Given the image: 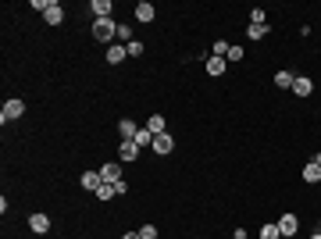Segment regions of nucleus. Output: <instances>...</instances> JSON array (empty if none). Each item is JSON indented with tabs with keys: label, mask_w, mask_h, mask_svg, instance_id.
<instances>
[{
	"label": "nucleus",
	"mask_w": 321,
	"mask_h": 239,
	"mask_svg": "<svg viewBox=\"0 0 321 239\" xmlns=\"http://www.w3.org/2000/svg\"><path fill=\"white\" fill-rule=\"evenodd\" d=\"M118 36V25L111 22V18H97L93 22V39H100V43H104V39H114Z\"/></svg>",
	"instance_id": "f257e3e1"
},
{
	"label": "nucleus",
	"mask_w": 321,
	"mask_h": 239,
	"mask_svg": "<svg viewBox=\"0 0 321 239\" xmlns=\"http://www.w3.org/2000/svg\"><path fill=\"white\" fill-rule=\"evenodd\" d=\"M22 114H25V104H22L18 97H11V100L4 104V111H0V118H4V125H8V122H15V118H22Z\"/></svg>",
	"instance_id": "f03ea898"
},
{
	"label": "nucleus",
	"mask_w": 321,
	"mask_h": 239,
	"mask_svg": "<svg viewBox=\"0 0 321 239\" xmlns=\"http://www.w3.org/2000/svg\"><path fill=\"white\" fill-rule=\"evenodd\" d=\"M172 146H175V139L168 136V132H160V136H153V153H172Z\"/></svg>",
	"instance_id": "7ed1b4c3"
},
{
	"label": "nucleus",
	"mask_w": 321,
	"mask_h": 239,
	"mask_svg": "<svg viewBox=\"0 0 321 239\" xmlns=\"http://www.w3.org/2000/svg\"><path fill=\"white\" fill-rule=\"evenodd\" d=\"M29 228H32V232H36V235H43V232H50V218H47V214H39V211H36V214H32V218H29Z\"/></svg>",
	"instance_id": "20e7f679"
},
{
	"label": "nucleus",
	"mask_w": 321,
	"mask_h": 239,
	"mask_svg": "<svg viewBox=\"0 0 321 239\" xmlns=\"http://www.w3.org/2000/svg\"><path fill=\"white\" fill-rule=\"evenodd\" d=\"M296 228H300V221H296L293 214H282V218H278V232H282V235H296Z\"/></svg>",
	"instance_id": "39448f33"
},
{
	"label": "nucleus",
	"mask_w": 321,
	"mask_h": 239,
	"mask_svg": "<svg viewBox=\"0 0 321 239\" xmlns=\"http://www.w3.org/2000/svg\"><path fill=\"white\" fill-rule=\"evenodd\" d=\"M78 182H83V189H90V193H97L100 186H104V179H100V172H86L83 179H78Z\"/></svg>",
	"instance_id": "423d86ee"
},
{
	"label": "nucleus",
	"mask_w": 321,
	"mask_h": 239,
	"mask_svg": "<svg viewBox=\"0 0 321 239\" xmlns=\"http://www.w3.org/2000/svg\"><path fill=\"white\" fill-rule=\"evenodd\" d=\"M225 68H228V61H225V57H214V54L207 57V75H214V78H218V75H225Z\"/></svg>",
	"instance_id": "0eeeda50"
},
{
	"label": "nucleus",
	"mask_w": 321,
	"mask_h": 239,
	"mask_svg": "<svg viewBox=\"0 0 321 239\" xmlns=\"http://www.w3.org/2000/svg\"><path fill=\"white\" fill-rule=\"evenodd\" d=\"M100 179L111 182V186H114V182H122V168H118V165H104V168H100Z\"/></svg>",
	"instance_id": "6e6552de"
},
{
	"label": "nucleus",
	"mask_w": 321,
	"mask_h": 239,
	"mask_svg": "<svg viewBox=\"0 0 321 239\" xmlns=\"http://www.w3.org/2000/svg\"><path fill=\"white\" fill-rule=\"evenodd\" d=\"M125 57H129V50H125V47H118V43H114V47H107V64H122Z\"/></svg>",
	"instance_id": "1a4fd4ad"
},
{
	"label": "nucleus",
	"mask_w": 321,
	"mask_h": 239,
	"mask_svg": "<svg viewBox=\"0 0 321 239\" xmlns=\"http://www.w3.org/2000/svg\"><path fill=\"white\" fill-rule=\"evenodd\" d=\"M118 132H122V139H136L139 125H136V122H129V118H122V122H118Z\"/></svg>",
	"instance_id": "9d476101"
},
{
	"label": "nucleus",
	"mask_w": 321,
	"mask_h": 239,
	"mask_svg": "<svg viewBox=\"0 0 321 239\" xmlns=\"http://www.w3.org/2000/svg\"><path fill=\"white\" fill-rule=\"evenodd\" d=\"M118 153H122V161H136V157H139V146H136L132 139H122V150H118Z\"/></svg>",
	"instance_id": "9b49d317"
},
{
	"label": "nucleus",
	"mask_w": 321,
	"mask_h": 239,
	"mask_svg": "<svg viewBox=\"0 0 321 239\" xmlns=\"http://www.w3.org/2000/svg\"><path fill=\"white\" fill-rule=\"evenodd\" d=\"M143 129H150L153 136H160V132H165V129H168V122H165V114H153V118H150V122H146Z\"/></svg>",
	"instance_id": "f8f14e48"
},
{
	"label": "nucleus",
	"mask_w": 321,
	"mask_h": 239,
	"mask_svg": "<svg viewBox=\"0 0 321 239\" xmlns=\"http://www.w3.org/2000/svg\"><path fill=\"white\" fill-rule=\"evenodd\" d=\"M153 4H146V0H143V4H136V22H153Z\"/></svg>",
	"instance_id": "ddd939ff"
},
{
	"label": "nucleus",
	"mask_w": 321,
	"mask_h": 239,
	"mask_svg": "<svg viewBox=\"0 0 321 239\" xmlns=\"http://www.w3.org/2000/svg\"><path fill=\"white\" fill-rule=\"evenodd\" d=\"M310 90H314L310 78H293V93L296 97H310Z\"/></svg>",
	"instance_id": "4468645a"
},
{
	"label": "nucleus",
	"mask_w": 321,
	"mask_h": 239,
	"mask_svg": "<svg viewBox=\"0 0 321 239\" xmlns=\"http://www.w3.org/2000/svg\"><path fill=\"white\" fill-rule=\"evenodd\" d=\"M97 18H111V0H93V8H90Z\"/></svg>",
	"instance_id": "2eb2a0df"
},
{
	"label": "nucleus",
	"mask_w": 321,
	"mask_h": 239,
	"mask_svg": "<svg viewBox=\"0 0 321 239\" xmlns=\"http://www.w3.org/2000/svg\"><path fill=\"white\" fill-rule=\"evenodd\" d=\"M43 18H47V25H61V22H64V11H61V4H54V8H50Z\"/></svg>",
	"instance_id": "dca6fc26"
},
{
	"label": "nucleus",
	"mask_w": 321,
	"mask_h": 239,
	"mask_svg": "<svg viewBox=\"0 0 321 239\" xmlns=\"http://www.w3.org/2000/svg\"><path fill=\"white\" fill-rule=\"evenodd\" d=\"M132 143H136V146H139V150H143V146H153V132H150V129H139V132H136V139H132Z\"/></svg>",
	"instance_id": "f3484780"
},
{
	"label": "nucleus",
	"mask_w": 321,
	"mask_h": 239,
	"mask_svg": "<svg viewBox=\"0 0 321 239\" xmlns=\"http://www.w3.org/2000/svg\"><path fill=\"white\" fill-rule=\"evenodd\" d=\"M303 182H321V168H317L314 161H310V165L303 168Z\"/></svg>",
	"instance_id": "a211bd4d"
},
{
	"label": "nucleus",
	"mask_w": 321,
	"mask_h": 239,
	"mask_svg": "<svg viewBox=\"0 0 321 239\" xmlns=\"http://www.w3.org/2000/svg\"><path fill=\"white\" fill-rule=\"evenodd\" d=\"M275 86H278V90H293V75H289V71H278V75H275Z\"/></svg>",
	"instance_id": "6ab92c4d"
},
{
	"label": "nucleus",
	"mask_w": 321,
	"mask_h": 239,
	"mask_svg": "<svg viewBox=\"0 0 321 239\" xmlns=\"http://www.w3.org/2000/svg\"><path fill=\"white\" fill-rule=\"evenodd\" d=\"M261 239H282V232H278V221H275V225H264V228H261Z\"/></svg>",
	"instance_id": "aec40b11"
},
{
	"label": "nucleus",
	"mask_w": 321,
	"mask_h": 239,
	"mask_svg": "<svg viewBox=\"0 0 321 239\" xmlns=\"http://www.w3.org/2000/svg\"><path fill=\"white\" fill-rule=\"evenodd\" d=\"M247 36H250V39H264V36H268V25H250Z\"/></svg>",
	"instance_id": "412c9836"
},
{
	"label": "nucleus",
	"mask_w": 321,
	"mask_h": 239,
	"mask_svg": "<svg viewBox=\"0 0 321 239\" xmlns=\"http://www.w3.org/2000/svg\"><path fill=\"white\" fill-rule=\"evenodd\" d=\"M111 196H114V186H111V182H104V186L97 189V200H111Z\"/></svg>",
	"instance_id": "4be33fe9"
},
{
	"label": "nucleus",
	"mask_w": 321,
	"mask_h": 239,
	"mask_svg": "<svg viewBox=\"0 0 321 239\" xmlns=\"http://www.w3.org/2000/svg\"><path fill=\"white\" fill-rule=\"evenodd\" d=\"M225 61H232V64H235V61H243V47H228Z\"/></svg>",
	"instance_id": "5701e85b"
},
{
	"label": "nucleus",
	"mask_w": 321,
	"mask_h": 239,
	"mask_svg": "<svg viewBox=\"0 0 321 239\" xmlns=\"http://www.w3.org/2000/svg\"><path fill=\"white\" fill-rule=\"evenodd\" d=\"M125 50H129V57H139V54H143V43H139V39H132V43H125Z\"/></svg>",
	"instance_id": "b1692460"
},
{
	"label": "nucleus",
	"mask_w": 321,
	"mask_h": 239,
	"mask_svg": "<svg viewBox=\"0 0 321 239\" xmlns=\"http://www.w3.org/2000/svg\"><path fill=\"white\" fill-rule=\"evenodd\" d=\"M250 25H268V22H264V11H261V8H254V11H250Z\"/></svg>",
	"instance_id": "393cba45"
},
{
	"label": "nucleus",
	"mask_w": 321,
	"mask_h": 239,
	"mask_svg": "<svg viewBox=\"0 0 321 239\" xmlns=\"http://www.w3.org/2000/svg\"><path fill=\"white\" fill-rule=\"evenodd\" d=\"M228 54V43H225V39H214V57H225Z\"/></svg>",
	"instance_id": "a878e982"
},
{
	"label": "nucleus",
	"mask_w": 321,
	"mask_h": 239,
	"mask_svg": "<svg viewBox=\"0 0 321 239\" xmlns=\"http://www.w3.org/2000/svg\"><path fill=\"white\" fill-rule=\"evenodd\" d=\"M139 239H157V228H153V225H143V228H139Z\"/></svg>",
	"instance_id": "bb28decb"
},
{
	"label": "nucleus",
	"mask_w": 321,
	"mask_h": 239,
	"mask_svg": "<svg viewBox=\"0 0 321 239\" xmlns=\"http://www.w3.org/2000/svg\"><path fill=\"white\" fill-rule=\"evenodd\" d=\"M118 39H129V43H132V29L129 25H118Z\"/></svg>",
	"instance_id": "cd10ccee"
},
{
	"label": "nucleus",
	"mask_w": 321,
	"mask_h": 239,
	"mask_svg": "<svg viewBox=\"0 0 321 239\" xmlns=\"http://www.w3.org/2000/svg\"><path fill=\"white\" fill-rule=\"evenodd\" d=\"M122 239H139V232H125V235H122Z\"/></svg>",
	"instance_id": "c85d7f7f"
},
{
	"label": "nucleus",
	"mask_w": 321,
	"mask_h": 239,
	"mask_svg": "<svg viewBox=\"0 0 321 239\" xmlns=\"http://www.w3.org/2000/svg\"><path fill=\"white\" fill-rule=\"evenodd\" d=\"M314 165H317V168H321V153H314Z\"/></svg>",
	"instance_id": "c756f323"
},
{
	"label": "nucleus",
	"mask_w": 321,
	"mask_h": 239,
	"mask_svg": "<svg viewBox=\"0 0 321 239\" xmlns=\"http://www.w3.org/2000/svg\"><path fill=\"white\" fill-rule=\"evenodd\" d=\"M310 239H321V232H314V235H310Z\"/></svg>",
	"instance_id": "7c9ffc66"
}]
</instances>
